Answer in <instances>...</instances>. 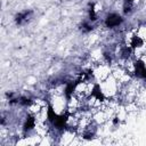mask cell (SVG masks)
<instances>
[{
    "label": "cell",
    "instance_id": "7a4b0ae2",
    "mask_svg": "<svg viewBox=\"0 0 146 146\" xmlns=\"http://www.w3.org/2000/svg\"><path fill=\"white\" fill-rule=\"evenodd\" d=\"M32 15V11H23L21 14H18L16 16V22L17 24H23V23H26L29 19H30V16Z\"/></svg>",
    "mask_w": 146,
    "mask_h": 146
},
{
    "label": "cell",
    "instance_id": "277c9868",
    "mask_svg": "<svg viewBox=\"0 0 146 146\" xmlns=\"http://www.w3.org/2000/svg\"><path fill=\"white\" fill-rule=\"evenodd\" d=\"M34 125V120L33 117H29L27 121H26V124H25V129H32Z\"/></svg>",
    "mask_w": 146,
    "mask_h": 146
},
{
    "label": "cell",
    "instance_id": "6da1fadb",
    "mask_svg": "<svg viewBox=\"0 0 146 146\" xmlns=\"http://www.w3.org/2000/svg\"><path fill=\"white\" fill-rule=\"evenodd\" d=\"M121 17L119 16V15H116V14H111V15H108L107 16V18H106V25L108 26V27H114V26H117L120 23H121Z\"/></svg>",
    "mask_w": 146,
    "mask_h": 146
},
{
    "label": "cell",
    "instance_id": "3957f363",
    "mask_svg": "<svg viewBox=\"0 0 146 146\" xmlns=\"http://www.w3.org/2000/svg\"><path fill=\"white\" fill-rule=\"evenodd\" d=\"M136 74L140 78H146V68L141 62L136 63Z\"/></svg>",
    "mask_w": 146,
    "mask_h": 146
}]
</instances>
